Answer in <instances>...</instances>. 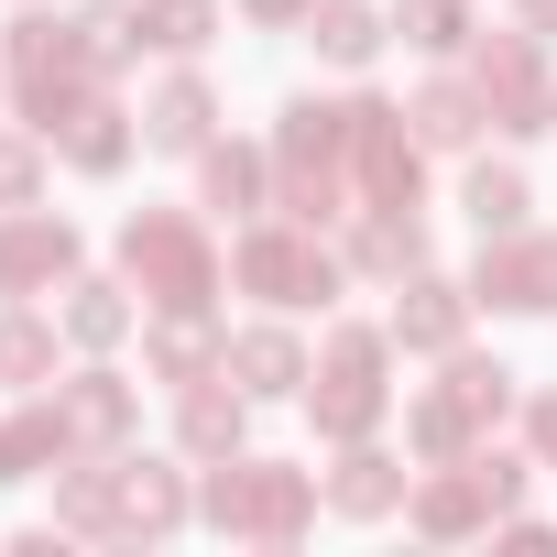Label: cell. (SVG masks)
Returning a JSON list of instances; mask_svg holds the SVG:
<instances>
[{"mask_svg":"<svg viewBox=\"0 0 557 557\" xmlns=\"http://www.w3.org/2000/svg\"><path fill=\"white\" fill-rule=\"evenodd\" d=\"M339 164H350V99H296V110H285V132H273V208L307 219V230L350 219Z\"/></svg>","mask_w":557,"mask_h":557,"instance_id":"obj_1","label":"cell"},{"mask_svg":"<svg viewBox=\"0 0 557 557\" xmlns=\"http://www.w3.org/2000/svg\"><path fill=\"white\" fill-rule=\"evenodd\" d=\"M0 66H12V88H23V121L34 132H55L77 99H99V77H110V55H99V34L88 23H55V12H23L12 23V45H0Z\"/></svg>","mask_w":557,"mask_h":557,"instance_id":"obj_2","label":"cell"},{"mask_svg":"<svg viewBox=\"0 0 557 557\" xmlns=\"http://www.w3.org/2000/svg\"><path fill=\"white\" fill-rule=\"evenodd\" d=\"M197 513H208L219 535L285 546V535H307V524H318V481H307V470H285V459H240V448H230V459L208 470Z\"/></svg>","mask_w":557,"mask_h":557,"instance_id":"obj_3","label":"cell"},{"mask_svg":"<svg viewBox=\"0 0 557 557\" xmlns=\"http://www.w3.org/2000/svg\"><path fill=\"white\" fill-rule=\"evenodd\" d=\"M121 262H132V285H143L153 307H208V296H219V251H208V230H197L186 208H132Z\"/></svg>","mask_w":557,"mask_h":557,"instance_id":"obj_4","label":"cell"},{"mask_svg":"<svg viewBox=\"0 0 557 557\" xmlns=\"http://www.w3.org/2000/svg\"><path fill=\"white\" fill-rule=\"evenodd\" d=\"M230 273H240L262 307H339V251H329L307 219H262V230H240Z\"/></svg>","mask_w":557,"mask_h":557,"instance_id":"obj_5","label":"cell"},{"mask_svg":"<svg viewBox=\"0 0 557 557\" xmlns=\"http://www.w3.org/2000/svg\"><path fill=\"white\" fill-rule=\"evenodd\" d=\"M383 361H394V329H329V361L307 372V405H318V437H372L383 426Z\"/></svg>","mask_w":557,"mask_h":557,"instance_id":"obj_6","label":"cell"},{"mask_svg":"<svg viewBox=\"0 0 557 557\" xmlns=\"http://www.w3.org/2000/svg\"><path fill=\"white\" fill-rule=\"evenodd\" d=\"M470 88H481V110H492L503 132H557V88H546L535 34H492V45L470 55Z\"/></svg>","mask_w":557,"mask_h":557,"instance_id":"obj_7","label":"cell"},{"mask_svg":"<svg viewBox=\"0 0 557 557\" xmlns=\"http://www.w3.org/2000/svg\"><path fill=\"white\" fill-rule=\"evenodd\" d=\"M350 175L361 208H416V121L394 99H350Z\"/></svg>","mask_w":557,"mask_h":557,"instance_id":"obj_8","label":"cell"},{"mask_svg":"<svg viewBox=\"0 0 557 557\" xmlns=\"http://www.w3.org/2000/svg\"><path fill=\"white\" fill-rule=\"evenodd\" d=\"M66 273H77V230L55 208H0V307L66 285Z\"/></svg>","mask_w":557,"mask_h":557,"instance_id":"obj_9","label":"cell"},{"mask_svg":"<svg viewBox=\"0 0 557 557\" xmlns=\"http://www.w3.org/2000/svg\"><path fill=\"white\" fill-rule=\"evenodd\" d=\"M470 296H481V307H503V318H546V307H557V240L503 230V240L481 251V273H470Z\"/></svg>","mask_w":557,"mask_h":557,"instance_id":"obj_10","label":"cell"},{"mask_svg":"<svg viewBox=\"0 0 557 557\" xmlns=\"http://www.w3.org/2000/svg\"><path fill=\"white\" fill-rule=\"evenodd\" d=\"M307 372H318V361H307V339H296V329H240V339H230V361H219V383H240L251 405L307 394Z\"/></svg>","mask_w":557,"mask_h":557,"instance_id":"obj_11","label":"cell"},{"mask_svg":"<svg viewBox=\"0 0 557 557\" xmlns=\"http://www.w3.org/2000/svg\"><path fill=\"white\" fill-rule=\"evenodd\" d=\"M186 524V481L164 459H110V535H175Z\"/></svg>","mask_w":557,"mask_h":557,"instance_id":"obj_12","label":"cell"},{"mask_svg":"<svg viewBox=\"0 0 557 557\" xmlns=\"http://www.w3.org/2000/svg\"><path fill=\"white\" fill-rule=\"evenodd\" d=\"M470 307H481V296H459L448 273H416V285L394 296V350H459Z\"/></svg>","mask_w":557,"mask_h":557,"instance_id":"obj_13","label":"cell"},{"mask_svg":"<svg viewBox=\"0 0 557 557\" xmlns=\"http://www.w3.org/2000/svg\"><path fill=\"white\" fill-rule=\"evenodd\" d=\"M208 121H219V99H208V77L186 66V77H164L153 99H143V143L153 153H208Z\"/></svg>","mask_w":557,"mask_h":557,"instance_id":"obj_14","label":"cell"},{"mask_svg":"<svg viewBox=\"0 0 557 557\" xmlns=\"http://www.w3.org/2000/svg\"><path fill=\"white\" fill-rule=\"evenodd\" d=\"M132 132H143V121H121L110 99H77V110H66V121H55L45 143H55V153H66L77 175H121V153H132Z\"/></svg>","mask_w":557,"mask_h":557,"instance_id":"obj_15","label":"cell"},{"mask_svg":"<svg viewBox=\"0 0 557 557\" xmlns=\"http://www.w3.org/2000/svg\"><path fill=\"white\" fill-rule=\"evenodd\" d=\"M55 416H66L77 448H121V437H132V383H121V372H77V383L55 394Z\"/></svg>","mask_w":557,"mask_h":557,"instance_id":"obj_16","label":"cell"},{"mask_svg":"<svg viewBox=\"0 0 557 557\" xmlns=\"http://www.w3.org/2000/svg\"><path fill=\"white\" fill-rule=\"evenodd\" d=\"M405 448H416L426 470H448V459H470V448H481V416L437 383V394H416V405H405Z\"/></svg>","mask_w":557,"mask_h":557,"instance_id":"obj_17","label":"cell"},{"mask_svg":"<svg viewBox=\"0 0 557 557\" xmlns=\"http://www.w3.org/2000/svg\"><path fill=\"white\" fill-rule=\"evenodd\" d=\"M350 262L361 273H426V230H416V208H361V230H350Z\"/></svg>","mask_w":557,"mask_h":557,"instance_id":"obj_18","label":"cell"},{"mask_svg":"<svg viewBox=\"0 0 557 557\" xmlns=\"http://www.w3.org/2000/svg\"><path fill=\"white\" fill-rule=\"evenodd\" d=\"M240 426H251V394H240V383H230V394H219V383H186L175 437H186L197 459H230V448H240Z\"/></svg>","mask_w":557,"mask_h":557,"instance_id":"obj_19","label":"cell"},{"mask_svg":"<svg viewBox=\"0 0 557 557\" xmlns=\"http://www.w3.org/2000/svg\"><path fill=\"white\" fill-rule=\"evenodd\" d=\"M307 34H318V55H329V66H372V55H383V34H394V12H372V0H318Z\"/></svg>","mask_w":557,"mask_h":557,"instance_id":"obj_20","label":"cell"},{"mask_svg":"<svg viewBox=\"0 0 557 557\" xmlns=\"http://www.w3.org/2000/svg\"><path fill=\"white\" fill-rule=\"evenodd\" d=\"M262 175H273V164H262L251 143H208V164H197V186H208L219 219H262Z\"/></svg>","mask_w":557,"mask_h":557,"instance_id":"obj_21","label":"cell"},{"mask_svg":"<svg viewBox=\"0 0 557 557\" xmlns=\"http://www.w3.org/2000/svg\"><path fill=\"white\" fill-rule=\"evenodd\" d=\"M77 437H66V416L55 405H34V416H0V481H34V470H55Z\"/></svg>","mask_w":557,"mask_h":557,"instance_id":"obj_22","label":"cell"},{"mask_svg":"<svg viewBox=\"0 0 557 557\" xmlns=\"http://www.w3.org/2000/svg\"><path fill=\"white\" fill-rule=\"evenodd\" d=\"M459 208H470V230H481V240H503V230H524V208H535V186H524L513 164H470V186H459Z\"/></svg>","mask_w":557,"mask_h":557,"instance_id":"obj_23","label":"cell"},{"mask_svg":"<svg viewBox=\"0 0 557 557\" xmlns=\"http://www.w3.org/2000/svg\"><path fill=\"white\" fill-rule=\"evenodd\" d=\"M405 121H416V143H470V132H481L492 110H481V88H459V77H426Z\"/></svg>","mask_w":557,"mask_h":557,"instance_id":"obj_24","label":"cell"},{"mask_svg":"<svg viewBox=\"0 0 557 557\" xmlns=\"http://www.w3.org/2000/svg\"><path fill=\"white\" fill-rule=\"evenodd\" d=\"M329 503H339V513H394V503H405V470H394L383 448H361V437H350V459H339Z\"/></svg>","mask_w":557,"mask_h":557,"instance_id":"obj_25","label":"cell"},{"mask_svg":"<svg viewBox=\"0 0 557 557\" xmlns=\"http://www.w3.org/2000/svg\"><path fill=\"white\" fill-rule=\"evenodd\" d=\"M0 383H55V329L34 307H0Z\"/></svg>","mask_w":557,"mask_h":557,"instance_id":"obj_26","label":"cell"},{"mask_svg":"<svg viewBox=\"0 0 557 557\" xmlns=\"http://www.w3.org/2000/svg\"><path fill=\"white\" fill-rule=\"evenodd\" d=\"M394 34L416 55H459L470 45V0H394Z\"/></svg>","mask_w":557,"mask_h":557,"instance_id":"obj_27","label":"cell"},{"mask_svg":"<svg viewBox=\"0 0 557 557\" xmlns=\"http://www.w3.org/2000/svg\"><path fill=\"white\" fill-rule=\"evenodd\" d=\"M219 34V0H143V45L153 55H197Z\"/></svg>","mask_w":557,"mask_h":557,"instance_id":"obj_28","label":"cell"},{"mask_svg":"<svg viewBox=\"0 0 557 557\" xmlns=\"http://www.w3.org/2000/svg\"><path fill=\"white\" fill-rule=\"evenodd\" d=\"M121 329H132V296L121 285H66V339L77 350H110Z\"/></svg>","mask_w":557,"mask_h":557,"instance_id":"obj_29","label":"cell"},{"mask_svg":"<svg viewBox=\"0 0 557 557\" xmlns=\"http://www.w3.org/2000/svg\"><path fill=\"white\" fill-rule=\"evenodd\" d=\"M448 394H459V405L492 426V416L513 405V372H503V361H481V350H448Z\"/></svg>","mask_w":557,"mask_h":557,"instance_id":"obj_30","label":"cell"},{"mask_svg":"<svg viewBox=\"0 0 557 557\" xmlns=\"http://www.w3.org/2000/svg\"><path fill=\"white\" fill-rule=\"evenodd\" d=\"M55 513H66L77 535H110V470H66V492H55Z\"/></svg>","mask_w":557,"mask_h":557,"instance_id":"obj_31","label":"cell"},{"mask_svg":"<svg viewBox=\"0 0 557 557\" xmlns=\"http://www.w3.org/2000/svg\"><path fill=\"white\" fill-rule=\"evenodd\" d=\"M34 186H45V153L0 132V208H34Z\"/></svg>","mask_w":557,"mask_h":557,"instance_id":"obj_32","label":"cell"},{"mask_svg":"<svg viewBox=\"0 0 557 557\" xmlns=\"http://www.w3.org/2000/svg\"><path fill=\"white\" fill-rule=\"evenodd\" d=\"M524 437H535V459L557 470V394H535V405H524Z\"/></svg>","mask_w":557,"mask_h":557,"instance_id":"obj_33","label":"cell"},{"mask_svg":"<svg viewBox=\"0 0 557 557\" xmlns=\"http://www.w3.org/2000/svg\"><path fill=\"white\" fill-rule=\"evenodd\" d=\"M240 12H251V23H307L318 0H240Z\"/></svg>","mask_w":557,"mask_h":557,"instance_id":"obj_34","label":"cell"},{"mask_svg":"<svg viewBox=\"0 0 557 557\" xmlns=\"http://www.w3.org/2000/svg\"><path fill=\"white\" fill-rule=\"evenodd\" d=\"M524 34H557V0H524Z\"/></svg>","mask_w":557,"mask_h":557,"instance_id":"obj_35","label":"cell"}]
</instances>
